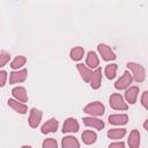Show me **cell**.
I'll return each mask as SVG.
<instances>
[{"mask_svg": "<svg viewBox=\"0 0 148 148\" xmlns=\"http://www.w3.org/2000/svg\"><path fill=\"white\" fill-rule=\"evenodd\" d=\"M8 105H9L10 108H13V109H14L16 112H18V113H25L27 110H28L27 105H24V104H22V103H18V102L15 101V99H9V101H8Z\"/></svg>", "mask_w": 148, "mask_h": 148, "instance_id": "17", "label": "cell"}, {"mask_svg": "<svg viewBox=\"0 0 148 148\" xmlns=\"http://www.w3.org/2000/svg\"><path fill=\"white\" fill-rule=\"evenodd\" d=\"M25 58L24 57H22V56H20V57H16L13 61H12V68H20V67H22L24 64H25Z\"/></svg>", "mask_w": 148, "mask_h": 148, "instance_id": "24", "label": "cell"}, {"mask_svg": "<svg viewBox=\"0 0 148 148\" xmlns=\"http://www.w3.org/2000/svg\"><path fill=\"white\" fill-rule=\"evenodd\" d=\"M77 69H79V72H80V74H81V77L86 81V82H89L90 81V79H91V72L87 68V67H84L82 64H77Z\"/></svg>", "mask_w": 148, "mask_h": 148, "instance_id": "18", "label": "cell"}, {"mask_svg": "<svg viewBox=\"0 0 148 148\" xmlns=\"http://www.w3.org/2000/svg\"><path fill=\"white\" fill-rule=\"evenodd\" d=\"M62 131L65 132H76L79 131V124L74 118H68L65 120V124L62 126Z\"/></svg>", "mask_w": 148, "mask_h": 148, "instance_id": "7", "label": "cell"}, {"mask_svg": "<svg viewBox=\"0 0 148 148\" xmlns=\"http://www.w3.org/2000/svg\"><path fill=\"white\" fill-rule=\"evenodd\" d=\"M140 145V134L136 130H133L128 138V146L130 148H139Z\"/></svg>", "mask_w": 148, "mask_h": 148, "instance_id": "11", "label": "cell"}, {"mask_svg": "<svg viewBox=\"0 0 148 148\" xmlns=\"http://www.w3.org/2000/svg\"><path fill=\"white\" fill-rule=\"evenodd\" d=\"M128 120V117L126 114H111L109 117V123L113 125H124Z\"/></svg>", "mask_w": 148, "mask_h": 148, "instance_id": "10", "label": "cell"}, {"mask_svg": "<svg viewBox=\"0 0 148 148\" xmlns=\"http://www.w3.org/2000/svg\"><path fill=\"white\" fill-rule=\"evenodd\" d=\"M116 71H117V65L116 64L108 65L105 67V75H106V77L110 79V80H112L116 76Z\"/></svg>", "mask_w": 148, "mask_h": 148, "instance_id": "23", "label": "cell"}, {"mask_svg": "<svg viewBox=\"0 0 148 148\" xmlns=\"http://www.w3.org/2000/svg\"><path fill=\"white\" fill-rule=\"evenodd\" d=\"M109 148H125V145L124 142H114V143H111Z\"/></svg>", "mask_w": 148, "mask_h": 148, "instance_id": "29", "label": "cell"}, {"mask_svg": "<svg viewBox=\"0 0 148 148\" xmlns=\"http://www.w3.org/2000/svg\"><path fill=\"white\" fill-rule=\"evenodd\" d=\"M127 67L133 72V76L136 82H142L145 80V68L141 65H138L134 62H128Z\"/></svg>", "mask_w": 148, "mask_h": 148, "instance_id": "1", "label": "cell"}, {"mask_svg": "<svg viewBox=\"0 0 148 148\" xmlns=\"http://www.w3.org/2000/svg\"><path fill=\"white\" fill-rule=\"evenodd\" d=\"M22 148H31V147H29V146H24V147H22Z\"/></svg>", "mask_w": 148, "mask_h": 148, "instance_id": "30", "label": "cell"}, {"mask_svg": "<svg viewBox=\"0 0 148 148\" xmlns=\"http://www.w3.org/2000/svg\"><path fill=\"white\" fill-rule=\"evenodd\" d=\"M9 58H10V56L7 54V53H2V54H0V67L5 66V65L7 64V61L9 60Z\"/></svg>", "mask_w": 148, "mask_h": 148, "instance_id": "26", "label": "cell"}, {"mask_svg": "<svg viewBox=\"0 0 148 148\" xmlns=\"http://www.w3.org/2000/svg\"><path fill=\"white\" fill-rule=\"evenodd\" d=\"M139 92L138 87H131L126 92H125V98L130 104H134L136 102V96Z\"/></svg>", "mask_w": 148, "mask_h": 148, "instance_id": "13", "label": "cell"}, {"mask_svg": "<svg viewBox=\"0 0 148 148\" xmlns=\"http://www.w3.org/2000/svg\"><path fill=\"white\" fill-rule=\"evenodd\" d=\"M57 141L54 139H46L43 142V148H57Z\"/></svg>", "mask_w": 148, "mask_h": 148, "instance_id": "25", "label": "cell"}, {"mask_svg": "<svg viewBox=\"0 0 148 148\" xmlns=\"http://www.w3.org/2000/svg\"><path fill=\"white\" fill-rule=\"evenodd\" d=\"M25 77H27V69H22V71H18V72H12L9 82L10 83L22 82V81L25 80Z\"/></svg>", "mask_w": 148, "mask_h": 148, "instance_id": "9", "label": "cell"}, {"mask_svg": "<svg viewBox=\"0 0 148 148\" xmlns=\"http://www.w3.org/2000/svg\"><path fill=\"white\" fill-rule=\"evenodd\" d=\"M141 102H142V105L148 109V91H145L142 94V98H141Z\"/></svg>", "mask_w": 148, "mask_h": 148, "instance_id": "27", "label": "cell"}, {"mask_svg": "<svg viewBox=\"0 0 148 148\" xmlns=\"http://www.w3.org/2000/svg\"><path fill=\"white\" fill-rule=\"evenodd\" d=\"M125 133H126V130L124 128H113L108 132V136L110 139H120L125 135Z\"/></svg>", "mask_w": 148, "mask_h": 148, "instance_id": "19", "label": "cell"}, {"mask_svg": "<svg viewBox=\"0 0 148 148\" xmlns=\"http://www.w3.org/2000/svg\"><path fill=\"white\" fill-rule=\"evenodd\" d=\"M40 119H42V112L37 109H31L30 111V117H29V125L31 127H37L38 124L40 123Z\"/></svg>", "mask_w": 148, "mask_h": 148, "instance_id": "6", "label": "cell"}, {"mask_svg": "<svg viewBox=\"0 0 148 148\" xmlns=\"http://www.w3.org/2000/svg\"><path fill=\"white\" fill-rule=\"evenodd\" d=\"M13 96L15 98H17L20 102H27L28 101V96H27V91L23 87H16L13 89Z\"/></svg>", "mask_w": 148, "mask_h": 148, "instance_id": "14", "label": "cell"}, {"mask_svg": "<svg viewBox=\"0 0 148 148\" xmlns=\"http://www.w3.org/2000/svg\"><path fill=\"white\" fill-rule=\"evenodd\" d=\"M58 128V120L56 119H50L49 121H46L43 126H42V132L43 133H50V132H54Z\"/></svg>", "mask_w": 148, "mask_h": 148, "instance_id": "15", "label": "cell"}, {"mask_svg": "<svg viewBox=\"0 0 148 148\" xmlns=\"http://www.w3.org/2000/svg\"><path fill=\"white\" fill-rule=\"evenodd\" d=\"M110 105L116 110H127V104L119 94H113L110 97Z\"/></svg>", "mask_w": 148, "mask_h": 148, "instance_id": "3", "label": "cell"}, {"mask_svg": "<svg viewBox=\"0 0 148 148\" xmlns=\"http://www.w3.org/2000/svg\"><path fill=\"white\" fill-rule=\"evenodd\" d=\"M83 53H84V50L82 47H74L71 51V58L73 60H80V59H82Z\"/></svg>", "mask_w": 148, "mask_h": 148, "instance_id": "22", "label": "cell"}, {"mask_svg": "<svg viewBox=\"0 0 148 148\" xmlns=\"http://www.w3.org/2000/svg\"><path fill=\"white\" fill-rule=\"evenodd\" d=\"M62 148H80L79 141L73 136H66L62 139Z\"/></svg>", "mask_w": 148, "mask_h": 148, "instance_id": "16", "label": "cell"}, {"mask_svg": "<svg viewBox=\"0 0 148 148\" xmlns=\"http://www.w3.org/2000/svg\"><path fill=\"white\" fill-rule=\"evenodd\" d=\"M83 111L86 113H90L92 116H102L104 113V105L99 102H92L84 106Z\"/></svg>", "mask_w": 148, "mask_h": 148, "instance_id": "2", "label": "cell"}, {"mask_svg": "<svg viewBox=\"0 0 148 148\" xmlns=\"http://www.w3.org/2000/svg\"><path fill=\"white\" fill-rule=\"evenodd\" d=\"M82 140L87 145H91L96 141V134L91 131H86L82 133Z\"/></svg>", "mask_w": 148, "mask_h": 148, "instance_id": "20", "label": "cell"}, {"mask_svg": "<svg viewBox=\"0 0 148 148\" xmlns=\"http://www.w3.org/2000/svg\"><path fill=\"white\" fill-rule=\"evenodd\" d=\"M83 124L86 126H92V127H95L97 130H102L104 127V123L101 119H96V118H92V117L83 118Z\"/></svg>", "mask_w": 148, "mask_h": 148, "instance_id": "8", "label": "cell"}, {"mask_svg": "<svg viewBox=\"0 0 148 148\" xmlns=\"http://www.w3.org/2000/svg\"><path fill=\"white\" fill-rule=\"evenodd\" d=\"M97 47H98V51H99V53L102 54V58H103L104 60L109 61V60H113V59L116 58L113 51H112L108 45H105V44H99Z\"/></svg>", "mask_w": 148, "mask_h": 148, "instance_id": "4", "label": "cell"}, {"mask_svg": "<svg viewBox=\"0 0 148 148\" xmlns=\"http://www.w3.org/2000/svg\"><path fill=\"white\" fill-rule=\"evenodd\" d=\"M86 62H87V65H88L89 67L95 68V67L98 66V58H97V56H96L94 52L90 51V52L88 53V56H87V60H86Z\"/></svg>", "mask_w": 148, "mask_h": 148, "instance_id": "21", "label": "cell"}, {"mask_svg": "<svg viewBox=\"0 0 148 148\" xmlns=\"http://www.w3.org/2000/svg\"><path fill=\"white\" fill-rule=\"evenodd\" d=\"M131 81H132L131 74H130L128 72H125V73L123 74V76L114 83V87H116V89H125L126 87L130 86Z\"/></svg>", "mask_w": 148, "mask_h": 148, "instance_id": "5", "label": "cell"}, {"mask_svg": "<svg viewBox=\"0 0 148 148\" xmlns=\"http://www.w3.org/2000/svg\"><path fill=\"white\" fill-rule=\"evenodd\" d=\"M6 79H7V73L5 71H1L0 72V87H2L5 84Z\"/></svg>", "mask_w": 148, "mask_h": 148, "instance_id": "28", "label": "cell"}, {"mask_svg": "<svg viewBox=\"0 0 148 148\" xmlns=\"http://www.w3.org/2000/svg\"><path fill=\"white\" fill-rule=\"evenodd\" d=\"M101 79H102V69L101 68H97L91 74V79H90L91 87L94 89H98L99 88V86H101Z\"/></svg>", "mask_w": 148, "mask_h": 148, "instance_id": "12", "label": "cell"}]
</instances>
